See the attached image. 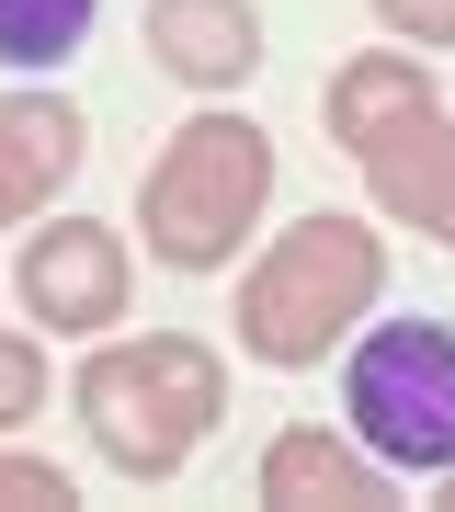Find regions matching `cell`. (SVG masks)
<instances>
[{
    "label": "cell",
    "instance_id": "5",
    "mask_svg": "<svg viewBox=\"0 0 455 512\" xmlns=\"http://www.w3.org/2000/svg\"><path fill=\"white\" fill-rule=\"evenodd\" d=\"M12 285H23V308H35V330L103 342V330L126 319V296H137V262H126V239H114L103 217H46L35 239H23Z\"/></svg>",
    "mask_w": 455,
    "mask_h": 512
},
{
    "label": "cell",
    "instance_id": "10",
    "mask_svg": "<svg viewBox=\"0 0 455 512\" xmlns=\"http://www.w3.org/2000/svg\"><path fill=\"white\" fill-rule=\"evenodd\" d=\"M364 183H376V205L399 228H421V239H444L455 251V114H421V126H399L387 148H364Z\"/></svg>",
    "mask_w": 455,
    "mask_h": 512
},
{
    "label": "cell",
    "instance_id": "2",
    "mask_svg": "<svg viewBox=\"0 0 455 512\" xmlns=\"http://www.w3.org/2000/svg\"><path fill=\"white\" fill-rule=\"evenodd\" d=\"M262 205H273V137L251 114L205 103V114L171 126V148L137 183V251L160 274H228L239 239L262 228Z\"/></svg>",
    "mask_w": 455,
    "mask_h": 512
},
{
    "label": "cell",
    "instance_id": "15",
    "mask_svg": "<svg viewBox=\"0 0 455 512\" xmlns=\"http://www.w3.org/2000/svg\"><path fill=\"white\" fill-rule=\"evenodd\" d=\"M444 512H455V478H444Z\"/></svg>",
    "mask_w": 455,
    "mask_h": 512
},
{
    "label": "cell",
    "instance_id": "8",
    "mask_svg": "<svg viewBox=\"0 0 455 512\" xmlns=\"http://www.w3.org/2000/svg\"><path fill=\"white\" fill-rule=\"evenodd\" d=\"M421 114H444V103H433V69H421L410 46H364V57H342V69H330L319 126H330V148H342V160H364V148H387L399 126H421Z\"/></svg>",
    "mask_w": 455,
    "mask_h": 512
},
{
    "label": "cell",
    "instance_id": "1",
    "mask_svg": "<svg viewBox=\"0 0 455 512\" xmlns=\"http://www.w3.org/2000/svg\"><path fill=\"white\" fill-rule=\"evenodd\" d=\"M69 410H80L91 456H114L137 490H160V478L228 421V365L194 342V330H137V342L80 353Z\"/></svg>",
    "mask_w": 455,
    "mask_h": 512
},
{
    "label": "cell",
    "instance_id": "12",
    "mask_svg": "<svg viewBox=\"0 0 455 512\" xmlns=\"http://www.w3.org/2000/svg\"><path fill=\"white\" fill-rule=\"evenodd\" d=\"M46 376H57L46 353L23 342V330H0V433H23V421L46 410Z\"/></svg>",
    "mask_w": 455,
    "mask_h": 512
},
{
    "label": "cell",
    "instance_id": "6",
    "mask_svg": "<svg viewBox=\"0 0 455 512\" xmlns=\"http://www.w3.org/2000/svg\"><path fill=\"white\" fill-rule=\"evenodd\" d=\"M80 160H91V126L69 92H0V228H35Z\"/></svg>",
    "mask_w": 455,
    "mask_h": 512
},
{
    "label": "cell",
    "instance_id": "3",
    "mask_svg": "<svg viewBox=\"0 0 455 512\" xmlns=\"http://www.w3.org/2000/svg\"><path fill=\"white\" fill-rule=\"evenodd\" d=\"M387 285V239L364 217H296L273 251L239 274V353L251 365H330L353 319Z\"/></svg>",
    "mask_w": 455,
    "mask_h": 512
},
{
    "label": "cell",
    "instance_id": "13",
    "mask_svg": "<svg viewBox=\"0 0 455 512\" xmlns=\"http://www.w3.org/2000/svg\"><path fill=\"white\" fill-rule=\"evenodd\" d=\"M69 501H80L69 467H46V456H0V512H69Z\"/></svg>",
    "mask_w": 455,
    "mask_h": 512
},
{
    "label": "cell",
    "instance_id": "9",
    "mask_svg": "<svg viewBox=\"0 0 455 512\" xmlns=\"http://www.w3.org/2000/svg\"><path fill=\"white\" fill-rule=\"evenodd\" d=\"M148 57L182 92H239L262 69V12L251 0H148Z\"/></svg>",
    "mask_w": 455,
    "mask_h": 512
},
{
    "label": "cell",
    "instance_id": "14",
    "mask_svg": "<svg viewBox=\"0 0 455 512\" xmlns=\"http://www.w3.org/2000/svg\"><path fill=\"white\" fill-rule=\"evenodd\" d=\"M399 46H455V0H364Z\"/></svg>",
    "mask_w": 455,
    "mask_h": 512
},
{
    "label": "cell",
    "instance_id": "4",
    "mask_svg": "<svg viewBox=\"0 0 455 512\" xmlns=\"http://www.w3.org/2000/svg\"><path fill=\"white\" fill-rule=\"evenodd\" d=\"M342 410L376 456L455 467V319H376L342 365Z\"/></svg>",
    "mask_w": 455,
    "mask_h": 512
},
{
    "label": "cell",
    "instance_id": "7",
    "mask_svg": "<svg viewBox=\"0 0 455 512\" xmlns=\"http://www.w3.org/2000/svg\"><path fill=\"white\" fill-rule=\"evenodd\" d=\"M399 501V478L364 467L342 433H319V421H285V433L262 444V512H387Z\"/></svg>",
    "mask_w": 455,
    "mask_h": 512
},
{
    "label": "cell",
    "instance_id": "11",
    "mask_svg": "<svg viewBox=\"0 0 455 512\" xmlns=\"http://www.w3.org/2000/svg\"><path fill=\"white\" fill-rule=\"evenodd\" d=\"M103 0H0V69H69Z\"/></svg>",
    "mask_w": 455,
    "mask_h": 512
}]
</instances>
